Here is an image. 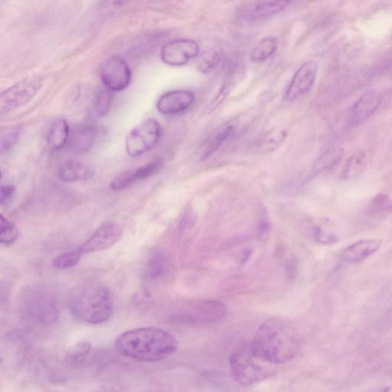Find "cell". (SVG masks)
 Listing matches in <instances>:
<instances>
[{
  "instance_id": "obj_30",
  "label": "cell",
  "mask_w": 392,
  "mask_h": 392,
  "mask_svg": "<svg viewBox=\"0 0 392 392\" xmlns=\"http://www.w3.org/2000/svg\"><path fill=\"white\" fill-rule=\"evenodd\" d=\"M365 166V158L362 152L356 153L348 159L344 175L346 178H352L360 174Z\"/></svg>"
},
{
  "instance_id": "obj_7",
  "label": "cell",
  "mask_w": 392,
  "mask_h": 392,
  "mask_svg": "<svg viewBox=\"0 0 392 392\" xmlns=\"http://www.w3.org/2000/svg\"><path fill=\"white\" fill-rule=\"evenodd\" d=\"M42 87V80L38 76L30 77L13 85L0 96V113L12 112L29 103L37 96Z\"/></svg>"
},
{
  "instance_id": "obj_16",
  "label": "cell",
  "mask_w": 392,
  "mask_h": 392,
  "mask_svg": "<svg viewBox=\"0 0 392 392\" xmlns=\"http://www.w3.org/2000/svg\"><path fill=\"white\" fill-rule=\"evenodd\" d=\"M381 98L376 92H368L358 100L348 115V122L353 126L362 124L377 112Z\"/></svg>"
},
{
  "instance_id": "obj_18",
  "label": "cell",
  "mask_w": 392,
  "mask_h": 392,
  "mask_svg": "<svg viewBox=\"0 0 392 392\" xmlns=\"http://www.w3.org/2000/svg\"><path fill=\"white\" fill-rule=\"evenodd\" d=\"M381 242L379 240H361L348 246L342 254L344 261L351 263H357L368 259L376 253L381 247Z\"/></svg>"
},
{
  "instance_id": "obj_22",
  "label": "cell",
  "mask_w": 392,
  "mask_h": 392,
  "mask_svg": "<svg viewBox=\"0 0 392 392\" xmlns=\"http://www.w3.org/2000/svg\"><path fill=\"white\" fill-rule=\"evenodd\" d=\"M92 351V345L89 341L83 340L73 346L65 355L67 363L79 367L85 363Z\"/></svg>"
},
{
  "instance_id": "obj_26",
  "label": "cell",
  "mask_w": 392,
  "mask_h": 392,
  "mask_svg": "<svg viewBox=\"0 0 392 392\" xmlns=\"http://www.w3.org/2000/svg\"><path fill=\"white\" fill-rule=\"evenodd\" d=\"M21 133L20 126H8L2 130L0 136V151L2 155L11 150L18 142Z\"/></svg>"
},
{
  "instance_id": "obj_23",
  "label": "cell",
  "mask_w": 392,
  "mask_h": 392,
  "mask_svg": "<svg viewBox=\"0 0 392 392\" xmlns=\"http://www.w3.org/2000/svg\"><path fill=\"white\" fill-rule=\"evenodd\" d=\"M168 268L166 255L159 251L152 252L147 266V275L150 279H157L163 276Z\"/></svg>"
},
{
  "instance_id": "obj_33",
  "label": "cell",
  "mask_w": 392,
  "mask_h": 392,
  "mask_svg": "<svg viewBox=\"0 0 392 392\" xmlns=\"http://www.w3.org/2000/svg\"><path fill=\"white\" fill-rule=\"evenodd\" d=\"M130 1L131 0H104L105 5L112 7H122Z\"/></svg>"
},
{
  "instance_id": "obj_12",
  "label": "cell",
  "mask_w": 392,
  "mask_h": 392,
  "mask_svg": "<svg viewBox=\"0 0 392 392\" xmlns=\"http://www.w3.org/2000/svg\"><path fill=\"white\" fill-rule=\"evenodd\" d=\"M318 67L313 61L302 64L295 72L293 79L285 93V98L288 101L298 100L311 91L316 81Z\"/></svg>"
},
{
  "instance_id": "obj_28",
  "label": "cell",
  "mask_w": 392,
  "mask_h": 392,
  "mask_svg": "<svg viewBox=\"0 0 392 392\" xmlns=\"http://www.w3.org/2000/svg\"><path fill=\"white\" fill-rule=\"evenodd\" d=\"M18 228L3 215H1V228H0V242L6 246L11 245L19 237Z\"/></svg>"
},
{
  "instance_id": "obj_21",
  "label": "cell",
  "mask_w": 392,
  "mask_h": 392,
  "mask_svg": "<svg viewBox=\"0 0 392 392\" xmlns=\"http://www.w3.org/2000/svg\"><path fill=\"white\" fill-rule=\"evenodd\" d=\"M277 46L276 38L266 37L263 39L253 49L251 54V61L255 63H261L268 60L276 53Z\"/></svg>"
},
{
  "instance_id": "obj_31",
  "label": "cell",
  "mask_w": 392,
  "mask_h": 392,
  "mask_svg": "<svg viewBox=\"0 0 392 392\" xmlns=\"http://www.w3.org/2000/svg\"><path fill=\"white\" fill-rule=\"evenodd\" d=\"M344 155V151L339 148H331L320 159V167L322 169L332 167L338 164Z\"/></svg>"
},
{
  "instance_id": "obj_3",
  "label": "cell",
  "mask_w": 392,
  "mask_h": 392,
  "mask_svg": "<svg viewBox=\"0 0 392 392\" xmlns=\"http://www.w3.org/2000/svg\"><path fill=\"white\" fill-rule=\"evenodd\" d=\"M18 309L22 320L35 327L53 326L60 318L57 297L44 285L24 287L19 295Z\"/></svg>"
},
{
  "instance_id": "obj_24",
  "label": "cell",
  "mask_w": 392,
  "mask_h": 392,
  "mask_svg": "<svg viewBox=\"0 0 392 392\" xmlns=\"http://www.w3.org/2000/svg\"><path fill=\"white\" fill-rule=\"evenodd\" d=\"M223 58V53L219 48H212L204 53L199 62V70L204 74L215 70Z\"/></svg>"
},
{
  "instance_id": "obj_2",
  "label": "cell",
  "mask_w": 392,
  "mask_h": 392,
  "mask_svg": "<svg viewBox=\"0 0 392 392\" xmlns=\"http://www.w3.org/2000/svg\"><path fill=\"white\" fill-rule=\"evenodd\" d=\"M253 351L261 359L278 365L294 359L300 347V338L291 322L270 319L259 328L251 342Z\"/></svg>"
},
{
  "instance_id": "obj_4",
  "label": "cell",
  "mask_w": 392,
  "mask_h": 392,
  "mask_svg": "<svg viewBox=\"0 0 392 392\" xmlns=\"http://www.w3.org/2000/svg\"><path fill=\"white\" fill-rule=\"evenodd\" d=\"M70 310L76 319L89 325H102L112 318L114 303L109 289L90 285L77 289L70 301Z\"/></svg>"
},
{
  "instance_id": "obj_29",
  "label": "cell",
  "mask_w": 392,
  "mask_h": 392,
  "mask_svg": "<svg viewBox=\"0 0 392 392\" xmlns=\"http://www.w3.org/2000/svg\"><path fill=\"white\" fill-rule=\"evenodd\" d=\"M82 254L76 249L58 255L54 259L53 264L54 268L58 270H67L72 268L78 264L81 259Z\"/></svg>"
},
{
  "instance_id": "obj_6",
  "label": "cell",
  "mask_w": 392,
  "mask_h": 392,
  "mask_svg": "<svg viewBox=\"0 0 392 392\" xmlns=\"http://www.w3.org/2000/svg\"><path fill=\"white\" fill-rule=\"evenodd\" d=\"M162 135L160 124L156 119L145 120L126 136L125 147L127 155L136 157L155 148Z\"/></svg>"
},
{
  "instance_id": "obj_17",
  "label": "cell",
  "mask_w": 392,
  "mask_h": 392,
  "mask_svg": "<svg viewBox=\"0 0 392 392\" xmlns=\"http://www.w3.org/2000/svg\"><path fill=\"white\" fill-rule=\"evenodd\" d=\"M58 175L65 182H83L91 180L95 172L79 161L67 160L59 167Z\"/></svg>"
},
{
  "instance_id": "obj_32",
  "label": "cell",
  "mask_w": 392,
  "mask_h": 392,
  "mask_svg": "<svg viewBox=\"0 0 392 392\" xmlns=\"http://www.w3.org/2000/svg\"><path fill=\"white\" fill-rule=\"evenodd\" d=\"M15 195V188L13 185L6 184L1 185L0 189V204L3 208H7L12 203Z\"/></svg>"
},
{
  "instance_id": "obj_20",
  "label": "cell",
  "mask_w": 392,
  "mask_h": 392,
  "mask_svg": "<svg viewBox=\"0 0 392 392\" xmlns=\"http://www.w3.org/2000/svg\"><path fill=\"white\" fill-rule=\"evenodd\" d=\"M70 127L64 119H59L51 125L47 135V143L51 150L63 149L70 142Z\"/></svg>"
},
{
  "instance_id": "obj_13",
  "label": "cell",
  "mask_w": 392,
  "mask_h": 392,
  "mask_svg": "<svg viewBox=\"0 0 392 392\" xmlns=\"http://www.w3.org/2000/svg\"><path fill=\"white\" fill-rule=\"evenodd\" d=\"M292 0H257L243 8L240 19L247 23L266 21L284 11Z\"/></svg>"
},
{
  "instance_id": "obj_15",
  "label": "cell",
  "mask_w": 392,
  "mask_h": 392,
  "mask_svg": "<svg viewBox=\"0 0 392 392\" xmlns=\"http://www.w3.org/2000/svg\"><path fill=\"white\" fill-rule=\"evenodd\" d=\"M162 166H163V162L157 159L143 166L126 170L115 178L110 184V189L115 191H121L129 188L133 184L146 180V178L157 174Z\"/></svg>"
},
{
  "instance_id": "obj_14",
  "label": "cell",
  "mask_w": 392,
  "mask_h": 392,
  "mask_svg": "<svg viewBox=\"0 0 392 392\" xmlns=\"http://www.w3.org/2000/svg\"><path fill=\"white\" fill-rule=\"evenodd\" d=\"M195 96L191 91L175 90L166 92L157 101L158 112L164 115H176L188 110L194 103Z\"/></svg>"
},
{
  "instance_id": "obj_11",
  "label": "cell",
  "mask_w": 392,
  "mask_h": 392,
  "mask_svg": "<svg viewBox=\"0 0 392 392\" xmlns=\"http://www.w3.org/2000/svg\"><path fill=\"white\" fill-rule=\"evenodd\" d=\"M122 229L113 223L102 224L95 233L78 249L82 254L107 250L112 248L122 237Z\"/></svg>"
},
{
  "instance_id": "obj_8",
  "label": "cell",
  "mask_w": 392,
  "mask_h": 392,
  "mask_svg": "<svg viewBox=\"0 0 392 392\" xmlns=\"http://www.w3.org/2000/svg\"><path fill=\"white\" fill-rule=\"evenodd\" d=\"M226 306L217 301H200L190 303L177 315V320L188 323H207L223 319Z\"/></svg>"
},
{
  "instance_id": "obj_1",
  "label": "cell",
  "mask_w": 392,
  "mask_h": 392,
  "mask_svg": "<svg viewBox=\"0 0 392 392\" xmlns=\"http://www.w3.org/2000/svg\"><path fill=\"white\" fill-rule=\"evenodd\" d=\"M176 338L157 327H141L122 332L115 339L116 351L133 360L155 362L166 359L177 349Z\"/></svg>"
},
{
  "instance_id": "obj_10",
  "label": "cell",
  "mask_w": 392,
  "mask_h": 392,
  "mask_svg": "<svg viewBox=\"0 0 392 392\" xmlns=\"http://www.w3.org/2000/svg\"><path fill=\"white\" fill-rule=\"evenodd\" d=\"M200 54V46L194 40L181 39L167 42L162 47V61L170 66H183Z\"/></svg>"
},
{
  "instance_id": "obj_19",
  "label": "cell",
  "mask_w": 392,
  "mask_h": 392,
  "mask_svg": "<svg viewBox=\"0 0 392 392\" xmlns=\"http://www.w3.org/2000/svg\"><path fill=\"white\" fill-rule=\"evenodd\" d=\"M97 139V130L91 124L81 125L71 133L70 144L76 152L84 153L90 151Z\"/></svg>"
},
{
  "instance_id": "obj_27",
  "label": "cell",
  "mask_w": 392,
  "mask_h": 392,
  "mask_svg": "<svg viewBox=\"0 0 392 392\" xmlns=\"http://www.w3.org/2000/svg\"><path fill=\"white\" fill-rule=\"evenodd\" d=\"M235 132V127L232 125L225 127L224 129L220 131L213 138L211 142L209 144V148L206 153H204L203 159H207L211 157L214 153L221 147L223 145L228 141L230 138H233Z\"/></svg>"
},
{
  "instance_id": "obj_5",
  "label": "cell",
  "mask_w": 392,
  "mask_h": 392,
  "mask_svg": "<svg viewBox=\"0 0 392 392\" xmlns=\"http://www.w3.org/2000/svg\"><path fill=\"white\" fill-rule=\"evenodd\" d=\"M275 366L255 354L251 343L240 345L230 357L233 377L238 384L244 386L258 384L269 378L275 372Z\"/></svg>"
},
{
  "instance_id": "obj_25",
  "label": "cell",
  "mask_w": 392,
  "mask_h": 392,
  "mask_svg": "<svg viewBox=\"0 0 392 392\" xmlns=\"http://www.w3.org/2000/svg\"><path fill=\"white\" fill-rule=\"evenodd\" d=\"M113 92L105 86L98 90L96 98V110L98 117H104L110 112L113 105Z\"/></svg>"
},
{
  "instance_id": "obj_9",
  "label": "cell",
  "mask_w": 392,
  "mask_h": 392,
  "mask_svg": "<svg viewBox=\"0 0 392 392\" xmlns=\"http://www.w3.org/2000/svg\"><path fill=\"white\" fill-rule=\"evenodd\" d=\"M100 76L104 86L112 91H122L131 81V68L124 59L118 55L108 58L100 67Z\"/></svg>"
}]
</instances>
